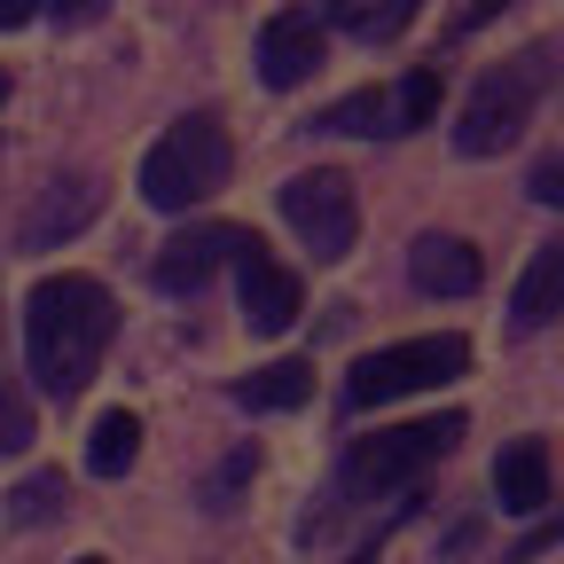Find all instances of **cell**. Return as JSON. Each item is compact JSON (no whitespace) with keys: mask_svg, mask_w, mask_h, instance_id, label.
<instances>
[{"mask_svg":"<svg viewBox=\"0 0 564 564\" xmlns=\"http://www.w3.org/2000/svg\"><path fill=\"white\" fill-rule=\"evenodd\" d=\"M118 329V306L95 274H47L32 282L24 299V352H32V377L55 392V400H79L95 384V361Z\"/></svg>","mask_w":564,"mask_h":564,"instance_id":"1","label":"cell"},{"mask_svg":"<svg viewBox=\"0 0 564 564\" xmlns=\"http://www.w3.org/2000/svg\"><path fill=\"white\" fill-rule=\"evenodd\" d=\"M556 79H564V40H533V47H518L510 63H494L486 79L470 87V102H463L455 150H463V158L510 150V141L525 133V118H533V102H541Z\"/></svg>","mask_w":564,"mask_h":564,"instance_id":"2","label":"cell"},{"mask_svg":"<svg viewBox=\"0 0 564 564\" xmlns=\"http://www.w3.org/2000/svg\"><path fill=\"white\" fill-rule=\"evenodd\" d=\"M228 165H236V150H228V126L212 118V110H188L150 158H141V196H150L158 212H188V204H212L228 188Z\"/></svg>","mask_w":564,"mask_h":564,"instance_id":"3","label":"cell"},{"mask_svg":"<svg viewBox=\"0 0 564 564\" xmlns=\"http://www.w3.org/2000/svg\"><path fill=\"white\" fill-rule=\"evenodd\" d=\"M470 432V423L447 408V415H415V423H392V432H377V440H352L345 447V494H392V486H408V478H423L440 455H455V440Z\"/></svg>","mask_w":564,"mask_h":564,"instance_id":"4","label":"cell"},{"mask_svg":"<svg viewBox=\"0 0 564 564\" xmlns=\"http://www.w3.org/2000/svg\"><path fill=\"white\" fill-rule=\"evenodd\" d=\"M463 369H470V345L455 329L447 337H408V345L369 352V361L345 377V408H384V400H408V392H432Z\"/></svg>","mask_w":564,"mask_h":564,"instance_id":"5","label":"cell"},{"mask_svg":"<svg viewBox=\"0 0 564 564\" xmlns=\"http://www.w3.org/2000/svg\"><path fill=\"white\" fill-rule=\"evenodd\" d=\"M282 220H291V236L329 267V259L352 251V236H361V204H352V181L345 173L314 165L299 181H282Z\"/></svg>","mask_w":564,"mask_h":564,"instance_id":"6","label":"cell"},{"mask_svg":"<svg viewBox=\"0 0 564 564\" xmlns=\"http://www.w3.org/2000/svg\"><path fill=\"white\" fill-rule=\"evenodd\" d=\"M236 291H243V322H251L259 337H274V329L299 322V274L282 267L251 228H243V243H236Z\"/></svg>","mask_w":564,"mask_h":564,"instance_id":"7","label":"cell"},{"mask_svg":"<svg viewBox=\"0 0 564 564\" xmlns=\"http://www.w3.org/2000/svg\"><path fill=\"white\" fill-rule=\"evenodd\" d=\"M236 243H243V228H228V220H196V228H181L165 251H158V291H204L212 282V267L220 259H236Z\"/></svg>","mask_w":564,"mask_h":564,"instance_id":"8","label":"cell"},{"mask_svg":"<svg viewBox=\"0 0 564 564\" xmlns=\"http://www.w3.org/2000/svg\"><path fill=\"white\" fill-rule=\"evenodd\" d=\"M322 55H329V40H322L314 17H267V32H259V79L267 87H306L322 70Z\"/></svg>","mask_w":564,"mask_h":564,"instance_id":"9","label":"cell"},{"mask_svg":"<svg viewBox=\"0 0 564 564\" xmlns=\"http://www.w3.org/2000/svg\"><path fill=\"white\" fill-rule=\"evenodd\" d=\"M95 204H102V181L95 173H70V181H47L40 212L24 220V251H55V236H79L95 220Z\"/></svg>","mask_w":564,"mask_h":564,"instance_id":"10","label":"cell"},{"mask_svg":"<svg viewBox=\"0 0 564 564\" xmlns=\"http://www.w3.org/2000/svg\"><path fill=\"white\" fill-rule=\"evenodd\" d=\"M408 274H415V291H432V299H470L486 282V267H478V251L463 236H415Z\"/></svg>","mask_w":564,"mask_h":564,"instance_id":"11","label":"cell"},{"mask_svg":"<svg viewBox=\"0 0 564 564\" xmlns=\"http://www.w3.org/2000/svg\"><path fill=\"white\" fill-rule=\"evenodd\" d=\"M564 314V236L533 251V267L518 274V291H510V322L518 329H549Z\"/></svg>","mask_w":564,"mask_h":564,"instance_id":"12","label":"cell"},{"mask_svg":"<svg viewBox=\"0 0 564 564\" xmlns=\"http://www.w3.org/2000/svg\"><path fill=\"white\" fill-rule=\"evenodd\" d=\"M494 494H502L510 518H533L549 502V447L541 440H510L502 455H494Z\"/></svg>","mask_w":564,"mask_h":564,"instance_id":"13","label":"cell"},{"mask_svg":"<svg viewBox=\"0 0 564 564\" xmlns=\"http://www.w3.org/2000/svg\"><path fill=\"white\" fill-rule=\"evenodd\" d=\"M236 400H243V408H259V415L306 408V400H314V361H267V369H251V377L236 384Z\"/></svg>","mask_w":564,"mask_h":564,"instance_id":"14","label":"cell"},{"mask_svg":"<svg viewBox=\"0 0 564 564\" xmlns=\"http://www.w3.org/2000/svg\"><path fill=\"white\" fill-rule=\"evenodd\" d=\"M133 455H141V415H133V408L95 415V432H87V470H95V478H126Z\"/></svg>","mask_w":564,"mask_h":564,"instance_id":"15","label":"cell"},{"mask_svg":"<svg viewBox=\"0 0 564 564\" xmlns=\"http://www.w3.org/2000/svg\"><path fill=\"white\" fill-rule=\"evenodd\" d=\"M322 126H329V133H400V126H392V95H384V87H361V95L329 102V110H322Z\"/></svg>","mask_w":564,"mask_h":564,"instance_id":"16","label":"cell"},{"mask_svg":"<svg viewBox=\"0 0 564 564\" xmlns=\"http://www.w3.org/2000/svg\"><path fill=\"white\" fill-rule=\"evenodd\" d=\"M432 110H440V70L423 63V70H408V79L392 87V126L415 133V126H432Z\"/></svg>","mask_w":564,"mask_h":564,"instance_id":"17","label":"cell"},{"mask_svg":"<svg viewBox=\"0 0 564 564\" xmlns=\"http://www.w3.org/2000/svg\"><path fill=\"white\" fill-rule=\"evenodd\" d=\"M63 502H70V494H63V470H40V478H24V486L9 494V518H17V525H47V518H63Z\"/></svg>","mask_w":564,"mask_h":564,"instance_id":"18","label":"cell"},{"mask_svg":"<svg viewBox=\"0 0 564 564\" xmlns=\"http://www.w3.org/2000/svg\"><path fill=\"white\" fill-rule=\"evenodd\" d=\"M415 9H423V0H377V9H352L345 24H352V40L377 47V40H400V32L415 24Z\"/></svg>","mask_w":564,"mask_h":564,"instance_id":"19","label":"cell"},{"mask_svg":"<svg viewBox=\"0 0 564 564\" xmlns=\"http://www.w3.org/2000/svg\"><path fill=\"white\" fill-rule=\"evenodd\" d=\"M251 470H259V455H251V447H236L220 470H212V486H204V510H212V518H220V510H236V494L251 486Z\"/></svg>","mask_w":564,"mask_h":564,"instance_id":"20","label":"cell"},{"mask_svg":"<svg viewBox=\"0 0 564 564\" xmlns=\"http://www.w3.org/2000/svg\"><path fill=\"white\" fill-rule=\"evenodd\" d=\"M32 432H40V423H32V400L9 384V377H0V455H17V447H32Z\"/></svg>","mask_w":564,"mask_h":564,"instance_id":"21","label":"cell"},{"mask_svg":"<svg viewBox=\"0 0 564 564\" xmlns=\"http://www.w3.org/2000/svg\"><path fill=\"white\" fill-rule=\"evenodd\" d=\"M525 196L564 212V158H541V165H533V181H525Z\"/></svg>","mask_w":564,"mask_h":564,"instance_id":"22","label":"cell"},{"mask_svg":"<svg viewBox=\"0 0 564 564\" xmlns=\"http://www.w3.org/2000/svg\"><path fill=\"white\" fill-rule=\"evenodd\" d=\"M102 9H110V0H47V17H55L63 32H87V24H95Z\"/></svg>","mask_w":564,"mask_h":564,"instance_id":"23","label":"cell"},{"mask_svg":"<svg viewBox=\"0 0 564 564\" xmlns=\"http://www.w3.org/2000/svg\"><path fill=\"white\" fill-rule=\"evenodd\" d=\"M47 9V0H0V32H17V24H32Z\"/></svg>","mask_w":564,"mask_h":564,"instance_id":"24","label":"cell"},{"mask_svg":"<svg viewBox=\"0 0 564 564\" xmlns=\"http://www.w3.org/2000/svg\"><path fill=\"white\" fill-rule=\"evenodd\" d=\"M502 9H510V0H470V9H463V32H478L486 17H502Z\"/></svg>","mask_w":564,"mask_h":564,"instance_id":"25","label":"cell"},{"mask_svg":"<svg viewBox=\"0 0 564 564\" xmlns=\"http://www.w3.org/2000/svg\"><path fill=\"white\" fill-rule=\"evenodd\" d=\"M79 564H110V556H79Z\"/></svg>","mask_w":564,"mask_h":564,"instance_id":"26","label":"cell"},{"mask_svg":"<svg viewBox=\"0 0 564 564\" xmlns=\"http://www.w3.org/2000/svg\"><path fill=\"white\" fill-rule=\"evenodd\" d=\"M0 102H9V79H0Z\"/></svg>","mask_w":564,"mask_h":564,"instance_id":"27","label":"cell"}]
</instances>
